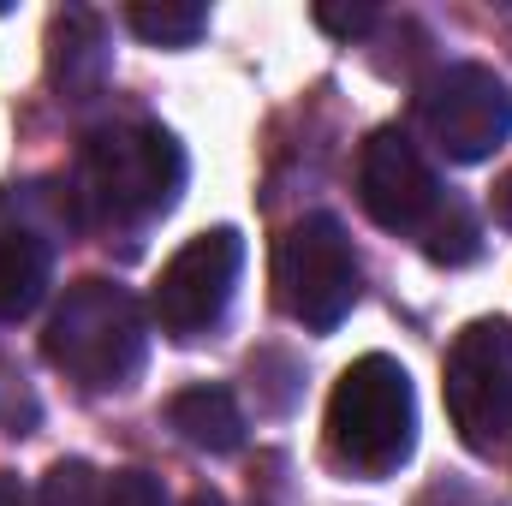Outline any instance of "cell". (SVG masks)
Here are the masks:
<instances>
[{
    "label": "cell",
    "instance_id": "6da1fadb",
    "mask_svg": "<svg viewBox=\"0 0 512 506\" xmlns=\"http://www.w3.org/2000/svg\"><path fill=\"white\" fill-rule=\"evenodd\" d=\"M179 191H185V149L173 143V131L137 120L90 131L78 161V197L102 233L149 227L179 203Z\"/></svg>",
    "mask_w": 512,
    "mask_h": 506
},
{
    "label": "cell",
    "instance_id": "7a4b0ae2",
    "mask_svg": "<svg viewBox=\"0 0 512 506\" xmlns=\"http://www.w3.org/2000/svg\"><path fill=\"white\" fill-rule=\"evenodd\" d=\"M149 352V328H143V304L114 280H78L42 334V358L66 381H78L84 393H114L131 387Z\"/></svg>",
    "mask_w": 512,
    "mask_h": 506
},
{
    "label": "cell",
    "instance_id": "3957f363",
    "mask_svg": "<svg viewBox=\"0 0 512 506\" xmlns=\"http://www.w3.org/2000/svg\"><path fill=\"white\" fill-rule=\"evenodd\" d=\"M417 447V393L411 376L370 352L358 358L328 393V453L352 477H387Z\"/></svg>",
    "mask_w": 512,
    "mask_h": 506
},
{
    "label": "cell",
    "instance_id": "277c9868",
    "mask_svg": "<svg viewBox=\"0 0 512 506\" xmlns=\"http://www.w3.org/2000/svg\"><path fill=\"white\" fill-rule=\"evenodd\" d=\"M274 298L292 322L328 334L358 304V251L334 215H304L274 245Z\"/></svg>",
    "mask_w": 512,
    "mask_h": 506
},
{
    "label": "cell",
    "instance_id": "5b68a950",
    "mask_svg": "<svg viewBox=\"0 0 512 506\" xmlns=\"http://www.w3.org/2000/svg\"><path fill=\"white\" fill-rule=\"evenodd\" d=\"M447 417L471 453H501L512 435V328L501 316H483L459 328L447 352Z\"/></svg>",
    "mask_w": 512,
    "mask_h": 506
},
{
    "label": "cell",
    "instance_id": "8992f818",
    "mask_svg": "<svg viewBox=\"0 0 512 506\" xmlns=\"http://www.w3.org/2000/svg\"><path fill=\"white\" fill-rule=\"evenodd\" d=\"M239 268H245V239L233 227H209V233L185 239L167 256V268L149 292V310H155L161 334L179 340V346L203 340L227 316V304L239 292Z\"/></svg>",
    "mask_w": 512,
    "mask_h": 506
},
{
    "label": "cell",
    "instance_id": "52a82bcc",
    "mask_svg": "<svg viewBox=\"0 0 512 506\" xmlns=\"http://www.w3.org/2000/svg\"><path fill=\"white\" fill-rule=\"evenodd\" d=\"M417 126L447 161H489L512 137V90L489 66H447L417 90Z\"/></svg>",
    "mask_w": 512,
    "mask_h": 506
},
{
    "label": "cell",
    "instance_id": "ba28073f",
    "mask_svg": "<svg viewBox=\"0 0 512 506\" xmlns=\"http://www.w3.org/2000/svg\"><path fill=\"white\" fill-rule=\"evenodd\" d=\"M358 203L382 233H405V239H429L447 221L435 167L423 161V149L405 131L393 126H382L358 155Z\"/></svg>",
    "mask_w": 512,
    "mask_h": 506
},
{
    "label": "cell",
    "instance_id": "9c48e42d",
    "mask_svg": "<svg viewBox=\"0 0 512 506\" xmlns=\"http://www.w3.org/2000/svg\"><path fill=\"white\" fill-rule=\"evenodd\" d=\"M48 78L72 102L102 90V78H108V36H102L96 12H84V6L54 12V24H48Z\"/></svg>",
    "mask_w": 512,
    "mask_h": 506
},
{
    "label": "cell",
    "instance_id": "30bf717a",
    "mask_svg": "<svg viewBox=\"0 0 512 506\" xmlns=\"http://www.w3.org/2000/svg\"><path fill=\"white\" fill-rule=\"evenodd\" d=\"M167 423L179 429V441H191L197 453H239L245 447V411L227 387H185L167 399Z\"/></svg>",
    "mask_w": 512,
    "mask_h": 506
},
{
    "label": "cell",
    "instance_id": "8fae6325",
    "mask_svg": "<svg viewBox=\"0 0 512 506\" xmlns=\"http://www.w3.org/2000/svg\"><path fill=\"white\" fill-rule=\"evenodd\" d=\"M48 274L54 256L36 233H0V322H24L48 298Z\"/></svg>",
    "mask_w": 512,
    "mask_h": 506
},
{
    "label": "cell",
    "instance_id": "7c38bea8",
    "mask_svg": "<svg viewBox=\"0 0 512 506\" xmlns=\"http://www.w3.org/2000/svg\"><path fill=\"white\" fill-rule=\"evenodd\" d=\"M131 30L155 48H191L209 30V12L191 0H143V6H131Z\"/></svg>",
    "mask_w": 512,
    "mask_h": 506
},
{
    "label": "cell",
    "instance_id": "4fadbf2b",
    "mask_svg": "<svg viewBox=\"0 0 512 506\" xmlns=\"http://www.w3.org/2000/svg\"><path fill=\"white\" fill-rule=\"evenodd\" d=\"M30 506H102V483H96V471H90L84 459H60V465L36 483Z\"/></svg>",
    "mask_w": 512,
    "mask_h": 506
},
{
    "label": "cell",
    "instance_id": "5bb4252c",
    "mask_svg": "<svg viewBox=\"0 0 512 506\" xmlns=\"http://www.w3.org/2000/svg\"><path fill=\"white\" fill-rule=\"evenodd\" d=\"M102 506H167V489L149 471H114L102 489Z\"/></svg>",
    "mask_w": 512,
    "mask_h": 506
},
{
    "label": "cell",
    "instance_id": "9a60e30c",
    "mask_svg": "<svg viewBox=\"0 0 512 506\" xmlns=\"http://www.w3.org/2000/svg\"><path fill=\"white\" fill-rule=\"evenodd\" d=\"M370 6H316V24L322 30H334V36H358V30H370Z\"/></svg>",
    "mask_w": 512,
    "mask_h": 506
},
{
    "label": "cell",
    "instance_id": "2e32d148",
    "mask_svg": "<svg viewBox=\"0 0 512 506\" xmlns=\"http://www.w3.org/2000/svg\"><path fill=\"white\" fill-rule=\"evenodd\" d=\"M495 221H501V227H512V173L495 185Z\"/></svg>",
    "mask_w": 512,
    "mask_h": 506
},
{
    "label": "cell",
    "instance_id": "e0dca14e",
    "mask_svg": "<svg viewBox=\"0 0 512 506\" xmlns=\"http://www.w3.org/2000/svg\"><path fill=\"white\" fill-rule=\"evenodd\" d=\"M185 506H227V501H221L215 489H197V495H191V501H185Z\"/></svg>",
    "mask_w": 512,
    "mask_h": 506
}]
</instances>
